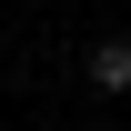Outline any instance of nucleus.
I'll list each match as a JSON object with an SVG mask.
<instances>
[{
    "mask_svg": "<svg viewBox=\"0 0 131 131\" xmlns=\"http://www.w3.org/2000/svg\"><path fill=\"white\" fill-rule=\"evenodd\" d=\"M91 91H131V40H121V30L91 40Z\"/></svg>",
    "mask_w": 131,
    "mask_h": 131,
    "instance_id": "nucleus-1",
    "label": "nucleus"
}]
</instances>
